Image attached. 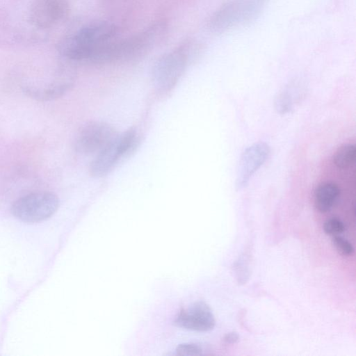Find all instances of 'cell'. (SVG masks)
<instances>
[{"mask_svg": "<svg viewBox=\"0 0 356 356\" xmlns=\"http://www.w3.org/2000/svg\"><path fill=\"white\" fill-rule=\"evenodd\" d=\"M118 35V27L113 23L93 22L64 38L58 44V51L71 60L106 63Z\"/></svg>", "mask_w": 356, "mask_h": 356, "instance_id": "6da1fadb", "label": "cell"}, {"mask_svg": "<svg viewBox=\"0 0 356 356\" xmlns=\"http://www.w3.org/2000/svg\"><path fill=\"white\" fill-rule=\"evenodd\" d=\"M194 47L191 42L181 44L156 61L152 71V80L156 89L167 92L176 86L185 71Z\"/></svg>", "mask_w": 356, "mask_h": 356, "instance_id": "7a4b0ae2", "label": "cell"}, {"mask_svg": "<svg viewBox=\"0 0 356 356\" xmlns=\"http://www.w3.org/2000/svg\"><path fill=\"white\" fill-rule=\"evenodd\" d=\"M136 129L129 128L116 136L91 161L89 172L95 178L108 174L120 161L130 155L139 144Z\"/></svg>", "mask_w": 356, "mask_h": 356, "instance_id": "3957f363", "label": "cell"}, {"mask_svg": "<svg viewBox=\"0 0 356 356\" xmlns=\"http://www.w3.org/2000/svg\"><path fill=\"white\" fill-rule=\"evenodd\" d=\"M59 207L58 196L49 191H38L15 200L11 206L13 215L23 222L33 224L49 218Z\"/></svg>", "mask_w": 356, "mask_h": 356, "instance_id": "277c9868", "label": "cell"}, {"mask_svg": "<svg viewBox=\"0 0 356 356\" xmlns=\"http://www.w3.org/2000/svg\"><path fill=\"white\" fill-rule=\"evenodd\" d=\"M117 134L114 127L108 123L102 121L89 122L77 132L74 141V147L81 154L96 155Z\"/></svg>", "mask_w": 356, "mask_h": 356, "instance_id": "5b68a950", "label": "cell"}, {"mask_svg": "<svg viewBox=\"0 0 356 356\" xmlns=\"http://www.w3.org/2000/svg\"><path fill=\"white\" fill-rule=\"evenodd\" d=\"M166 30L165 22L159 21L129 38L120 39L118 60L132 58L145 54L163 40Z\"/></svg>", "mask_w": 356, "mask_h": 356, "instance_id": "8992f818", "label": "cell"}, {"mask_svg": "<svg viewBox=\"0 0 356 356\" xmlns=\"http://www.w3.org/2000/svg\"><path fill=\"white\" fill-rule=\"evenodd\" d=\"M70 11L67 0H33L29 10V20L38 29H50L65 21Z\"/></svg>", "mask_w": 356, "mask_h": 356, "instance_id": "52a82bcc", "label": "cell"}, {"mask_svg": "<svg viewBox=\"0 0 356 356\" xmlns=\"http://www.w3.org/2000/svg\"><path fill=\"white\" fill-rule=\"evenodd\" d=\"M247 0H230L211 16L208 29L213 33H222L238 24H250Z\"/></svg>", "mask_w": 356, "mask_h": 356, "instance_id": "ba28073f", "label": "cell"}, {"mask_svg": "<svg viewBox=\"0 0 356 356\" xmlns=\"http://www.w3.org/2000/svg\"><path fill=\"white\" fill-rule=\"evenodd\" d=\"M176 326L199 332L212 330L216 324L213 314L203 301L193 303L188 309L181 312L175 318Z\"/></svg>", "mask_w": 356, "mask_h": 356, "instance_id": "9c48e42d", "label": "cell"}, {"mask_svg": "<svg viewBox=\"0 0 356 356\" xmlns=\"http://www.w3.org/2000/svg\"><path fill=\"white\" fill-rule=\"evenodd\" d=\"M268 147L265 144H256L243 153L238 170V186H243L250 177L265 161L268 154Z\"/></svg>", "mask_w": 356, "mask_h": 356, "instance_id": "30bf717a", "label": "cell"}, {"mask_svg": "<svg viewBox=\"0 0 356 356\" xmlns=\"http://www.w3.org/2000/svg\"><path fill=\"white\" fill-rule=\"evenodd\" d=\"M338 186L332 182L321 184L314 193V204L316 208L322 213L332 209L339 195Z\"/></svg>", "mask_w": 356, "mask_h": 356, "instance_id": "8fae6325", "label": "cell"}, {"mask_svg": "<svg viewBox=\"0 0 356 356\" xmlns=\"http://www.w3.org/2000/svg\"><path fill=\"white\" fill-rule=\"evenodd\" d=\"M356 156L355 145L347 144L340 147L335 152L333 161L339 168L343 169L354 163Z\"/></svg>", "mask_w": 356, "mask_h": 356, "instance_id": "7c38bea8", "label": "cell"}, {"mask_svg": "<svg viewBox=\"0 0 356 356\" xmlns=\"http://www.w3.org/2000/svg\"><path fill=\"white\" fill-rule=\"evenodd\" d=\"M332 243L337 252L343 256H350L354 252V248L346 239L334 236L332 238Z\"/></svg>", "mask_w": 356, "mask_h": 356, "instance_id": "4fadbf2b", "label": "cell"}, {"mask_svg": "<svg viewBox=\"0 0 356 356\" xmlns=\"http://www.w3.org/2000/svg\"><path fill=\"white\" fill-rule=\"evenodd\" d=\"M324 232L331 236H337L343 232L345 226L340 220L330 218L327 220L323 225Z\"/></svg>", "mask_w": 356, "mask_h": 356, "instance_id": "5bb4252c", "label": "cell"}, {"mask_svg": "<svg viewBox=\"0 0 356 356\" xmlns=\"http://www.w3.org/2000/svg\"><path fill=\"white\" fill-rule=\"evenodd\" d=\"M203 348L197 343H188L179 344L177 348V353L180 355L196 356L203 354Z\"/></svg>", "mask_w": 356, "mask_h": 356, "instance_id": "9a60e30c", "label": "cell"}, {"mask_svg": "<svg viewBox=\"0 0 356 356\" xmlns=\"http://www.w3.org/2000/svg\"><path fill=\"white\" fill-rule=\"evenodd\" d=\"M238 339H239V336L238 335V334L236 332H234L227 333L224 337V341L226 343H229V344H233V343H236L238 341Z\"/></svg>", "mask_w": 356, "mask_h": 356, "instance_id": "2e32d148", "label": "cell"}]
</instances>
